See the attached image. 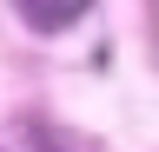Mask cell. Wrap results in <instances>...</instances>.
<instances>
[{
	"label": "cell",
	"mask_w": 159,
	"mask_h": 152,
	"mask_svg": "<svg viewBox=\"0 0 159 152\" xmlns=\"http://www.w3.org/2000/svg\"><path fill=\"white\" fill-rule=\"evenodd\" d=\"M20 13H27V20L40 27V33H60V27H73L80 13L93 7V0H13Z\"/></svg>",
	"instance_id": "cell-1"
}]
</instances>
